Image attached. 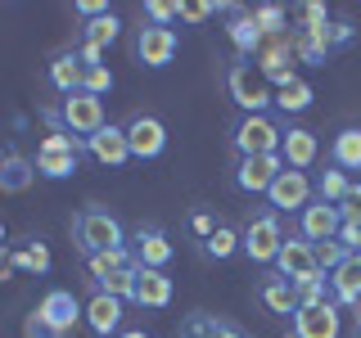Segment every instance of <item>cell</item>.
I'll return each instance as SVG.
<instances>
[{"instance_id":"obj_1","label":"cell","mask_w":361,"mask_h":338,"mask_svg":"<svg viewBox=\"0 0 361 338\" xmlns=\"http://www.w3.org/2000/svg\"><path fill=\"white\" fill-rule=\"evenodd\" d=\"M68 234H73L77 253L82 257H99L109 253V248H127V225H122L118 212L99 208V203H86V208L73 212V221H68Z\"/></svg>"},{"instance_id":"obj_2","label":"cell","mask_w":361,"mask_h":338,"mask_svg":"<svg viewBox=\"0 0 361 338\" xmlns=\"http://www.w3.org/2000/svg\"><path fill=\"white\" fill-rule=\"evenodd\" d=\"M77 320H86V307L77 302L73 289H45L41 302L23 320V338H68L77 330Z\"/></svg>"},{"instance_id":"obj_3","label":"cell","mask_w":361,"mask_h":338,"mask_svg":"<svg viewBox=\"0 0 361 338\" xmlns=\"http://www.w3.org/2000/svg\"><path fill=\"white\" fill-rule=\"evenodd\" d=\"M285 217H280L276 208H248V221L240 230V253L248 257L253 266H276L280 257V244H285Z\"/></svg>"},{"instance_id":"obj_4","label":"cell","mask_w":361,"mask_h":338,"mask_svg":"<svg viewBox=\"0 0 361 338\" xmlns=\"http://www.w3.org/2000/svg\"><path fill=\"white\" fill-rule=\"evenodd\" d=\"M280 131H285V122H276L271 113H240L226 131V144H231L235 158L280 154Z\"/></svg>"},{"instance_id":"obj_5","label":"cell","mask_w":361,"mask_h":338,"mask_svg":"<svg viewBox=\"0 0 361 338\" xmlns=\"http://www.w3.org/2000/svg\"><path fill=\"white\" fill-rule=\"evenodd\" d=\"M82 158H86V140H77V135H68V131H50L37 144L32 163H37L41 180H68V176L82 172Z\"/></svg>"},{"instance_id":"obj_6","label":"cell","mask_w":361,"mask_h":338,"mask_svg":"<svg viewBox=\"0 0 361 338\" xmlns=\"http://www.w3.org/2000/svg\"><path fill=\"white\" fill-rule=\"evenodd\" d=\"M226 95L235 99L240 113H271L276 108V90H271L267 77L253 68V59H231L226 63Z\"/></svg>"},{"instance_id":"obj_7","label":"cell","mask_w":361,"mask_h":338,"mask_svg":"<svg viewBox=\"0 0 361 338\" xmlns=\"http://www.w3.org/2000/svg\"><path fill=\"white\" fill-rule=\"evenodd\" d=\"M293 63H298V50H293V27L285 32V37H267V41H262V50L253 54V68L267 77V86H271V90L298 82Z\"/></svg>"},{"instance_id":"obj_8","label":"cell","mask_w":361,"mask_h":338,"mask_svg":"<svg viewBox=\"0 0 361 338\" xmlns=\"http://www.w3.org/2000/svg\"><path fill=\"white\" fill-rule=\"evenodd\" d=\"M176 50H180L176 27H154V23H140V27H135V37H131L135 63L149 68V73H163V68L176 59Z\"/></svg>"},{"instance_id":"obj_9","label":"cell","mask_w":361,"mask_h":338,"mask_svg":"<svg viewBox=\"0 0 361 338\" xmlns=\"http://www.w3.org/2000/svg\"><path fill=\"white\" fill-rule=\"evenodd\" d=\"M127 248H131L135 266H149V270H167V266H172V257H176L172 234H167L158 221H140V225H131Z\"/></svg>"},{"instance_id":"obj_10","label":"cell","mask_w":361,"mask_h":338,"mask_svg":"<svg viewBox=\"0 0 361 338\" xmlns=\"http://www.w3.org/2000/svg\"><path fill=\"white\" fill-rule=\"evenodd\" d=\"M122 131H127V144H131V158L135 163H154V158L167 154V122L158 118V113H131L127 122H122Z\"/></svg>"},{"instance_id":"obj_11","label":"cell","mask_w":361,"mask_h":338,"mask_svg":"<svg viewBox=\"0 0 361 338\" xmlns=\"http://www.w3.org/2000/svg\"><path fill=\"white\" fill-rule=\"evenodd\" d=\"M285 172L280 154H257V158H235L231 163V185L248 199H267V189L276 185V176Z\"/></svg>"},{"instance_id":"obj_12","label":"cell","mask_w":361,"mask_h":338,"mask_svg":"<svg viewBox=\"0 0 361 338\" xmlns=\"http://www.w3.org/2000/svg\"><path fill=\"white\" fill-rule=\"evenodd\" d=\"M59 122L68 135H77V140H90L99 127H104V99L99 95H86V90H73V95L59 99Z\"/></svg>"},{"instance_id":"obj_13","label":"cell","mask_w":361,"mask_h":338,"mask_svg":"<svg viewBox=\"0 0 361 338\" xmlns=\"http://www.w3.org/2000/svg\"><path fill=\"white\" fill-rule=\"evenodd\" d=\"M312 199H316L312 176L307 172H293V167H285V172L276 176V185L267 189V208H276L280 217H298Z\"/></svg>"},{"instance_id":"obj_14","label":"cell","mask_w":361,"mask_h":338,"mask_svg":"<svg viewBox=\"0 0 361 338\" xmlns=\"http://www.w3.org/2000/svg\"><path fill=\"white\" fill-rule=\"evenodd\" d=\"M271 270H276V275H285L289 284H302V280H312L316 270H321V266H316V244H307L298 230H289V234H285V244H280V257H276V266H271Z\"/></svg>"},{"instance_id":"obj_15","label":"cell","mask_w":361,"mask_h":338,"mask_svg":"<svg viewBox=\"0 0 361 338\" xmlns=\"http://www.w3.org/2000/svg\"><path fill=\"white\" fill-rule=\"evenodd\" d=\"M316 154H321V135L312 127H298V122H285V131H280V163L293 167V172H307L316 163Z\"/></svg>"},{"instance_id":"obj_16","label":"cell","mask_w":361,"mask_h":338,"mask_svg":"<svg viewBox=\"0 0 361 338\" xmlns=\"http://www.w3.org/2000/svg\"><path fill=\"white\" fill-rule=\"evenodd\" d=\"M86 154L95 158L99 167H109V172H118V167L131 163V144H127V131L118 127V122H104L95 135L86 140Z\"/></svg>"},{"instance_id":"obj_17","label":"cell","mask_w":361,"mask_h":338,"mask_svg":"<svg viewBox=\"0 0 361 338\" xmlns=\"http://www.w3.org/2000/svg\"><path fill=\"white\" fill-rule=\"evenodd\" d=\"M338 225H343L338 208H334V203H321V199H312L307 208H302L298 217H293V230H298L307 244H325V239H334Z\"/></svg>"},{"instance_id":"obj_18","label":"cell","mask_w":361,"mask_h":338,"mask_svg":"<svg viewBox=\"0 0 361 338\" xmlns=\"http://www.w3.org/2000/svg\"><path fill=\"white\" fill-rule=\"evenodd\" d=\"M127 302H118V298H109V293H95L90 289V298H86V330L95 334V338H118L122 330H127Z\"/></svg>"},{"instance_id":"obj_19","label":"cell","mask_w":361,"mask_h":338,"mask_svg":"<svg viewBox=\"0 0 361 338\" xmlns=\"http://www.w3.org/2000/svg\"><path fill=\"white\" fill-rule=\"evenodd\" d=\"M289 325H293V338H338V334H343V315H338L334 302L293 311Z\"/></svg>"},{"instance_id":"obj_20","label":"cell","mask_w":361,"mask_h":338,"mask_svg":"<svg viewBox=\"0 0 361 338\" xmlns=\"http://www.w3.org/2000/svg\"><path fill=\"white\" fill-rule=\"evenodd\" d=\"M330 302L334 307H361V253H348L330 270Z\"/></svg>"},{"instance_id":"obj_21","label":"cell","mask_w":361,"mask_h":338,"mask_svg":"<svg viewBox=\"0 0 361 338\" xmlns=\"http://www.w3.org/2000/svg\"><path fill=\"white\" fill-rule=\"evenodd\" d=\"M172 275L167 270H149L140 266V275H135V302L131 307H145V311H167L172 307Z\"/></svg>"},{"instance_id":"obj_22","label":"cell","mask_w":361,"mask_h":338,"mask_svg":"<svg viewBox=\"0 0 361 338\" xmlns=\"http://www.w3.org/2000/svg\"><path fill=\"white\" fill-rule=\"evenodd\" d=\"M180 338H253L244 325H235L231 315H212V311H190L180 320Z\"/></svg>"},{"instance_id":"obj_23","label":"cell","mask_w":361,"mask_h":338,"mask_svg":"<svg viewBox=\"0 0 361 338\" xmlns=\"http://www.w3.org/2000/svg\"><path fill=\"white\" fill-rule=\"evenodd\" d=\"M226 37H231V45H235V59H253L257 50H262V27L253 23V9H235L231 18H226Z\"/></svg>"},{"instance_id":"obj_24","label":"cell","mask_w":361,"mask_h":338,"mask_svg":"<svg viewBox=\"0 0 361 338\" xmlns=\"http://www.w3.org/2000/svg\"><path fill=\"white\" fill-rule=\"evenodd\" d=\"M9 253H14V270H23V275H50L54 266L45 234H23L18 244H9Z\"/></svg>"},{"instance_id":"obj_25","label":"cell","mask_w":361,"mask_h":338,"mask_svg":"<svg viewBox=\"0 0 361 338\" xmlns=\"http://www.w3.org/2000/svg\"><path fill=\"white\" fill-rule=\"evenodd\" d=\"M82 77H86V63L77 59V50H59L45 68V82L50 90H59V95H73V90H82Z\"/></svg>"},{"instance_id":"obj_26","label":"cell","mask_w":361,"mask_h":338,"mask_svg":"<svg viewBox=\"0 0 361 338\" xmlns=\"http://www.w3.org/2000/svg\"><path fill=\"white\" fill-rule=\"evenodd\" d=\"M37 185V163H32L27 154H5V163H0V194H27V189Z\"/></svg>"},{"instance_id":"obj_27","label":"cell","mask_w":361,"mask_h":338,"mask_svg":"<svg viewBox=\"0 0 361 338\" xmlns=\"http://www.w3.org/2000/svg\"><path fill=\"white\" fill-rule=\"evenodd\" d=\"M257 302L271 311V315H293L298 311V298H293V284L285 275H276V270H267L262 284H257Z\"/></svg>"},{"instance_id":"obj_28","label":"cell","mask_w":361,"mask_h":338,"mask_svg":"<svg viewBox=\"0 0 361 338\" xmlns=\"http://www.w3.org/2000/svg\"><path fill=\"white\" fill-rule=\"evenodd\" d=\"M135 275H140V266H118V270H104V275H86V284L118 302H135Z\"/></svg>"},{"instance_id":"obj_29","label":"cell","mask_w":361,"mask_h":338,"mask_svg":"<svg viewBox=\"0 0 361 338\" xmlns=\"http://www.w3.org/2000/svg\"><path fill=\"white\" fill-rule=\"evenodd\" d=\"M330 163L338 172H361V127H338L330 135Z\"/></svg>"},{"instance_id":"obj_30","label":"cell","mask_w":361,"mask_h":338,"mask_svg":"<svg viewBox=\"0 0 361 338\" xmlns=\"http://www.w3.org/2000/svg\"><path fill=\"white\" fill-rule=\"evenodd\" d=\"M312 185H316V199H321V203H334V208H338V203L348 199V189H353V176L338 172L334 163H325L321 172L312 176Z\"/></svg>"},{"instance_id":"obj_31","label":"cell","mask_w":361,"mask_h":338,"mask_svg":"<svg viewBox=\"0 0 361 338\" xmlns=\"http://www.w3.org/2000/svg\"><path fill=\"white\" fill-rule=\"evenodd\" d=\"M312 99H316L312 82H302V77H298V82H289V86H280V90H276V113L289 122V118H298V113H307V108H312Z\"/></svg>"},{"instance_id":"obj_32","label":"cell","mask_w":361,"mask_h":338,"mask_svg":"<svg viewBox=\"0 0 361 338\" xmlns=\"http://www.w3.org/2000/svg\"><path fill=\"white\" fill-rule=\"evenodd\" d=\"M199 253H203V257H208V262H231V257H235V253H240V230H235V225H231V221H221V225H217V230H212V234H208V239H203V244H199Z\"/></svg>"},{"instance_id":"obj_33","label":"cell","mask_w":361,"mask_h":338,"mask_svg":"<svg viewBox=\"0 0 361 338\" xmlns=\"http://www.w3.org/2000/svg\"><path fill=\"white\" fill-rule=\"evenodd\" d=\"M122 37V18L113 14H99V18H90V23H82V32H77V41H90V45H99V50H109L113 41Z\"/></svg>"},{"instance_id":"obj_34","label":"cell","mask_w":361,"mask_h":338,"mask_svg":"<svg viewBox=\"0 0 361 338\" xmlns=\"http://www.w3.org/2000/svg\"><path fill=\"white\" fill-rule=\"evenodd\" d=\"M253 23L262 27V37H285L289 32V9L276 5V0H262V5H253Z\"/></svg>"},{"instance_id":"obj_35","label":"cell","mask_w":361,"mask_h":338,"mask_svg":"<svg viewBox=\"0 0 361 338\" xmlns=\"http://www.w3.org/2000/svg\"><path fill=\"white\" fill-rule=\"evenodd\" d=\"M118 266H135L131 248H109L99 257H86V275H104V270H118Z\"/></svg>"},{"instance_id":"obj_36","label":"cell","mask_w":361,"mask_h":338,"mask_svg":"<svg viewBox=\"0 0 361 338\" xmlns=\"http://www.w3.org/2000/svg\"><path fill=\"white\" fill-rule=\"evenodd\" d=\"M113 86H118V77L109 73V63H99V68H86V77H82V90H86V95H99V99H104Z\"/></svg>"},{"instance_id":"obj_37","label":"cell","mask_w":361,"mask_h":338,"mask_svg":"<svg viewBox=\"0 0 361 338\" xmlns=\"http://www.w3.org/2000/svg\"><path fill=\"white\" fill-rule=\"evenodd\" d=\"M140 14H145V23H154V27H172V23H176V5H172V0H145Z\"/></svg>"},{"instance_id":"obj_38","label":"cell","mask_w":361,"mask_h":338,"mask_svg":"<svg viewBox=\"0 0 361 338\" xmlns=\"http://www.w3.org/2000/svg\"><path fill=\"white\" fill-rule=\"evenodd\" d=\"M343 257H348V248L338 244V239H325V244H316V266H321L325 275H330V270H334L338 262H343Z\"/></svg>"},{"instance_id":"obj_39","label":"cell","mask_w":361,"mask_h":338,"mask_svg":"<svg viewBox=\"0 0 361 338\" xmlns=\"http://www.w3.org/2000/svg\"><path fill=\"white\" fill-rule=\"evenodd\" d=\"M217 225H221V221H217V217H212V212H208V208H195V212H190V234H195V239H199V244H203V239H208V234H212V230H217Z\"/></svg>"},{"instance_id":"obj_40","label":"cell","mask_w":361,"mask_h":338,"mask_svg":"<svg viewBox=\"0 0 361 338\" xmlns=\"http://www.w3.org/2000/svg\"><path fill=\"white\" fill-rule=\"evenodd\" d=\"M338 217H343V221H353V225H361V180H353L348 199L338 203Z\"/></svg>"},{"instance_id":"obj_41","label":"cell","mask_w":361,"mask_h":338,"mask_svg":"<svg viewBox=\"0 0 361 338\" xmlns=\"http://www.w3.org/2000/svg\"><path fill=\"white\" fill-rule=\"evenodd\" d=\"M298 23L302 27H321V23H330V9L321 0H307V5H298Z\"/></svg>"},{"instance_id":"obj_42","label":"cell","mask_w":361,"mask_h":338,"mask_svg":"<svg viewBox=\"0 0 361 338\" xmlns=\"http://www.w3.org/2000/svg\"><path fill=\"white\" fill-rule=\"evenodd\" d=\"M330 37H334V54H338V50H348V45L357 41V27H353L348 18H343V23H330Z\"/></svg>"},{"instance_id":"obj_43","label":"cell","mask_w":361,"mask_h":338,"mask_svg":"<svg viewBox=\"0 0 361 338\" xmlns=\"http://www.w3.org/2000/svg\"><path fill=\"white\" fill-rule=\"evenodd\" d=\"M73 50H77V59H82L86 68H99V63H104V50H99V45H90V41H77Z\"/></svg>"},{"instance_id":"obj_44","label":"cell","mask_w":361,"mask_h":338,"mask_svg":"<svg viewBox=\"0 0 361 338\" xmlns=\"http://www.w3.org/2000/svg\"><path fill=\"white\" fill-rule=\"evenodd\" d=\"M73 9H77V18H86V23H90V18H99V14H109V0H77V5H73Z\"/></svg>"},{"instance_id":"obj_45","label":"cell","mask_w":361,"mask_h":338,"mask_svg":"<svg viewBox=\"0 0 361 338\" xmlns=\"http://www.w3.org/2000/svg\"><path fill=\"white\" fill-rule=\"evenodd\" d=\"M14 275V253H9V244H0V284Z\"/></svg>"},{"instance_id":"obj_46","label":"cell","mask_w":361,"mask_h":338,"mask_svg":"<svg viewBox=\"0 0 361 338\" xmlns=\"http://www.w3.org/2000/svg\"><path fill=\"white\" fill-rule=\"evenodd\" d=\"M118 338H149V330H122Z\"/></svg>"},{"instance_id":"obj_47","label":"cell","mask_w":361,"mask_h":338,"mask_svg":"<svg viewBox=\"0 0 361 338\" xmlns=\"http://www.w3.org/2000/svg\"><path fill=\"white\" fill-rule=\"evenodd\" d=\"M0 244H9V230H5V221H0Z\"/></svg>"},{"instance_id":"obj_48","label":"cell","mask_w":361,"mask_h":338,"mask_svg":"<svg viewBox=\"0 0 361 338\" xmlns=\"http://www.w3.org/2000/svg\"><path fill=\"white\" fill-rule=\"evenodd\" d=\"M5 154H9V149H5V140H0V163H5Z\"/></svg>"},{"instance_id":"obj_49","label":"cell","mask_w":361,"mask_h":338,"mask_svg":"<svg viewBox=\"0 0 361 338\" xmlns=\"http://www.w3.org/2000/svg\"><path fill=\"white\" fill-rule=\"evenodd\" d=\"M357 338H361V311H357Z\"/></svg>"}]
</instances>
